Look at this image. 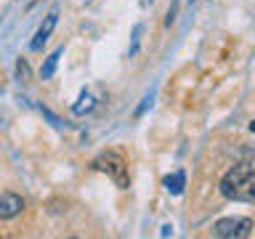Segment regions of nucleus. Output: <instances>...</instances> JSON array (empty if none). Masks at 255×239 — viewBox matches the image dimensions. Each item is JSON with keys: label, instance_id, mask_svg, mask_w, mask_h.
Returning <instances> with one entry per match:
<instances>
[{"label": "nucleus", "instance_id": "1", "mask_svg": "<svg viewBox=\"0 0 255 239\" xmlns=\"http://www.w3.org/2000/svg\"><path fill=\"white\" fill-rule=\"evenodd\" d=\"M221 194L234 202H253L255 199V165L239 162L221 178Z\"/></svg>", "mask_w": 255, "mask_h": 239}, {"label": "nucleus", "instance_id": "2", "mask_svg": "<svg viewBox=\"0 0 255 239\" xmlns=\"http://www.w3.org/2000/svg\"><path fill=\"white\" fill-rule=\"evenodd\" d=\"M93 167H96V170H101V173H107L120 189H128V186H130L128 162H125V157L120 154V151H112V149H109V151H101V154L93 159Z\"/></svg>", "mask_w": 255, "mask_h": 239}, {"label": "nucleus", "instance_id": "3", "mask_svg": "<svg viewBox=\"0 0 255 239\" xmlns=\"http://www.w3.org/2000/svg\"><path fill=\"white\" fill-rule=\"evenodd\" d=\"M253 231L250 218H223L213 226V237L218 239H245Z\"/></svg>", "mask_w": 255, "mask_h": 239}, {"label": "nucleus", "instance_id": "4", "mask_svg": "<svg viewBox=\"0 0 255 239\" xmlns=\"http://www.w3.org/2000/svg\"><path fill=\"white\" fill-rule=\"evenodd\" d=\"M24 210V199L19 194H13V191H5V194H0V218H16Z\"/></svg>", "mask_w": 255, "mask_h": 239}, {"label": "nucleus", "instance_id": "5", "mask_svg": "<svg viewBox=\"0 0 255 239\" xmlns=\"http://www.w3.org/2000/svg\"><path fill=\"white\" fill-rule=\"evenodd\" d=\"M56 19H59V13H56V11L45 16V24L37 29L35 40H32V48H35V51H37V48H43V43L48 40V35H51V32H53V27H56Z\"/></svg>", "mask_w": 255, "mask_h": 239}, {"label": "nucleus", "instance_id": "6", "mask_svg": "<svg viewBox=\"0 0 255 239\" xmlns=\"http://www.w3.org/2000/svg\"><path fill=\"white\" fill-rule=\"evenodd\" d=\"M183 183H186V175H183V170H178V173H173L165 178V189L178 197V194H183Z\"/></svg>", "mask_w": 255, "mask_h": 239}, {"label": "nucleus", "instance_id": "7", "mask_svg": "<svg viewBox=\"0 0 255 239\" xmlns=\"http://www.w3.org/2000/svg\"><path fill=\"white\" fill-rule=\"evenodd\" d=\"M59 59H61V51H53V53L45 59L43 69H40V75H43V77H51V75H53V69H56V64H59Z\"/></svg>", "mask_w": 255, "mask_h": 239}, {"label": "nucleus", "instance_id": "8", "mask_svg": "<svg viewBox=\"0 0 255 239\" xmlns=\"http://www.w3.org/2000/svg\"><path fill=\"white\" fill-rule=\"evenodd\" d=\"M93 109V96L83 93L80 96V104H75V115H83V112H91Z\"/></svg>", "mask_w": 255, "mask_h": 239}, {"label": "nucleus", "instance_id": "9", "mask_svg": "<svg viewBox=\"0 0 255 239\" xmlns=\"http://www.w3.org/2000/svg\"><path fill=\"white\" fill-rule=\"evenodd\" d=\"M16 72H19V80H21V83H24V80H29V67H27L24 61L16 64Z\"/></svg>", "mask_w": 255, "mask_h": 239}, {"label": "nucleus", "instance_id": "10", "mask_svg": "<svg viewBox=\"0 0 255 239\" xmlns=\"http://www.w3.org/2000/svg\"><path fill=\"white\" fill-rule=\"evenodd\" d=\"M250 130H253V133H255V122H250Z\"/></svg>", "mask_w": 255, "mask_h": 239}]
</instances>
